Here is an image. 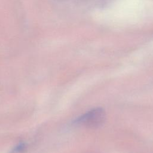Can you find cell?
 <instances>
[{
	"label": "cell",
	"mask_w": 153,
	"mask_h": 153,
	"mask_svg": "<svg viewBox=\"0 0 153 153\" xmlns=\"http://www.w3.org/2000/svg\"><path fill=\"white\" fill-rule=\"evenodd\" d=\"M105 119V113L101 108L92 109L75 120V123L88 128H96L101 126Z\"/></svg>",
	"instance_id": "6da1fadb"
},
{
	"label": "cell",
	"mask_w": 153,
	"mask_h": 153,
	"mask_svg": "<svg viewBox=\"0 0 153 153\" xmlns=\"http://www.w3.org/2000/svg\"><path fill=\"white\" fill-rule=\"evenodd\" d=\"M26 149V145L24 143H20L14 148L13 152L14 153H22Z\"/></svg>",
	"instance_id": "7a4b0ae2"
}]
</instances>
